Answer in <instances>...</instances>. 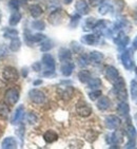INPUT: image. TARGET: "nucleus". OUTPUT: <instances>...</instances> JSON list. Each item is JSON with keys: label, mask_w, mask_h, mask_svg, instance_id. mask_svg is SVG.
<instances>
[{"label": "nucleus", "mask_w": 137, "mask_h": 149, "mask_svg": "<svg viewBox=\"0 0 137 149\" xmlns=\"http://www.w3.org/2000/svg\"><path fill=\"white\" fill-rule=\"evenodd\" d=\"M111 6H109V4H102V6L99 8V14L101 15H106L108 14L109 12L111 11Z\"/></svg>", "instance_id": "nucleus-33"}, {"label": "nucleus", "mask_w": 137, "mask_h": 149, "mask_svg": "<svg viewBox=\"0 0 137 149\" xmlns=\"http://www.w3.org/2000/svg\"><path fill=\"white\" fill-rule=\"evenodd\" d=\"M78 78H79V80L81 83L86 84V83H88L89 80H90V78H91V74H90V72L86 71V70H82V71H80L79 73H78Z\"/></svg>", "instance_id": "nucleus-23"}, {"label": "nucleus", "mask_w": 137, "mask_h": 149, "mask_svg": "<svg viewBox=\"0 0 137 149\" xmlns=\"http://www.w3.org/2000/svg\"><path fill=\"white\" fill-rule=\"evenodd\" d=\"M3 78L8 81H16V80L19 78V74H18V71L13 67H6L3 69L2 72Z\"/></svg>", "instance_id": "nucleus-4"}, {"label": "nucleus", "mask_w": 137, "mask_h": 149, "mask_svg": "<svg viewBox=\"0 0 137 149\" xmlns=\"http://www.w3.org/2000/svg\"><path fill=\"white\" fill-rule=\"evenodd\" d=\"M135 147H136L135 140H130L126 145V148H135Z\"/></svg>", "instance_id": "nucleus-41"}, {"label": "nucleus", "mask_w": 137, "mask_h": 149, "mask_svg": "<svg viewBox=\"0 0 137 149\" xmlns=\"http://www.w3.org/2000/svg\"><path fill=\"white\" fill-rule=\"evenodd\" d=\"M106 125L109 129H118L121 125V120L115 115H109L106 118Z\"/></svg>", "instance_id": "nucleus-7"}, {"label": "nucleus", "mask_w": 137, "mask_h": 149, "mask_svg": "<svg viewBox=\"0 0 137 149\" xmlns=\"http://www.w3.org/2000/svg\"><path fill=\"white\" fill-rule=\"evenodd\" d=\"M122 141H123L122 133L120 131H118V130L110 135V143H112V144H115V145H116V144H120Z\"/></svg>", "instance_id": "nucleus-20"}, {"label": "nucleus", "mask_w": 137, "mask_h": 149, "mask_svg": "<svg viewBox=\"0 0 137 149\" xmlns=\"http://www.w3.org/2000/svg\"><path fill=\"white\" fill-rule=\"evenodd\" d=\"M135 71H136V73H137V68H136V69H135Z\"/></svg>", "instance_id": "nucleus-48"}, {"label": "nucleus", "mask_w": 137, "mask_h": 149, "mask_svg": "<svg viewBox=\"0 0 137 149\" xmlns=\"http://www.w3.org/2000/svg\"><path fill=\"white\" fill-rule=\"evenodd\" d=\"M89 58H90V61L94 63H100L103 59V54L97 51H93L90 53L89 55Z\"/></svg>", "instance_id": "nucleus-18"}, {"label": "nucleus", "mask_w": 137, "mask_h": 149, "mask_svg": "<svg viewBox=\"0 0 137 149\" xmlns=\"http://www.w3.org/2000/svg\"><path fill=\"white\" fill-rule=\"evenodd\" d=\"M100 95H101V91L100 90H95V91H92L89 94V96H90V98L92 100H96L98 97H100Z\"/></svg>", "instance_id": "nucleus-37"}, {"label": "nucleus", "mask_w": 137, "mask_h": 149, "mask_svg": "<svg viewBox=\"0 0 137 149\" xmlns=\"http://www.w3.org/2000/svg\"><path fill=\"white\" fill-rule=\"evenodd\" d=\"M106 76L110 81L114 83L115 80L119 77V73H118V70L113 66H108L106 68Z\"/></svg>", "instance_id": "nucleus-8"}, {"label": "nucleus", "mask_w": 137, "mask_h": 149, "mask_svg": "<svg viewBox=\"0 0 137 149\" xmlns=\"http://www.w3.org/2000/svg\"><path fill=\"white\" fill-rule=\"evenodd\" d=\"M126 131H127L128 136L130 138V140H135V139H136V135H137L136 130H135V128L132 126V125H129V126L127 127Z\"/></svg>", "instance_id": "nucleus-28"}, {"label": "nucleus", "mask_w": 137, "mask_h": 149, "mask_svg": "<svg viewBox=\"0 0 137 149\" xmlns=\"http://www.w3.org/2000/svg\"><path fill=\"white\" fill-rule=\"evenodd\" d=\"M30 13H31V15L34 18H38L39 16H41L43 11L40 6H38V4H33V6H30Z\"/></svg>", "instance_id": "nucleus-21"}, {"label": "nucleus", "mask_w": 137, "mask_h": 149, "mask_svg": "<svg viewBox=\"0 0 137 149\" xmlns=\"http://www.w3.org/2000/svg\"><path fill=\"white\" fill-rule=\"evenodd\" d=\"M29 97L31 98V100L33 103L41 105L46 102V95L42 91H40L38 89H32L29 92Z\"/></svg>", "instance_id": "nucleus-3"}, {"label": "nucleus", "mask_w": 137, "mask_h": 149, "mask_svg": "<svg viewBox=\"0 0 137 149\" xmlns=\"http://www.w3.org/2000/svg\"><path fill=\"white\" fill-rule=\"evenodd\" d=\"M20 46H21V42H20V40L18 39L17 37H15V38H13V39H12L10 48H11V50L13 52H17V51H19Z\"/></svg>", "instance_id": "nucleus-27"}, {"label": "nucleus", "mask_w": 137, "mask_h": 149, "mask_svg": "<svg viewBox=\"0 0 137 149\" xmlns=\"http://www.w3.org/2000/svg\"><path fill=\"white\" fill-rule=\"evenodd\" d=\"M111 106V100L110 98L107 97V96H102V97H100V100L97 102V108L101 111H106L110 108Z\"/></svg>", "instance_id": "nucleus-10"}, {"label": "nucleus", "mask_w": 137, "mask_h": 149, "mask_svg": "<svg viewBox=\"0 0 137 149\" xmlns=\"http://www.w3.org/2000/svg\"><path fill=\"white\" fill-rule=\"evenodd\" d=\"M20 19H21V15L16 12V13H14V14L11 16V18H10V24L13 26H16V24L20 21Z\"/></svg>", "instance_id": "nucleus-29"}, {"label": "nucleus", "mask_w": 137, "mask_h": 149, "mask_svg": "<svg viewBox=\"0 0 137 149\" xmlns=\"http://www.w3.org/2000/svg\"><path fill=\"white\" fill-rule=\"evenodd\" d=\"M76 112L81 118H88L92 114V108L83 100H79L76 104Z\"/></svg>", "instance_id": "nucleus-2"}, {"label": "nucleus", "mask_w": 137, "mask_h": 149, "mask_svg": "<svg viewBox=\"0 0 137 149\" xmlns=\"http://www.w3.org/2000/svg\"><path fill=\"white\" fill-rule=\"evenodd\" d=\"M4 100H6V103L9 104V105H15L19 100V92H18V90L15 89V88L8 89L6 92Z\"/></svg>", "instance_id": "nucleus-5"}, {"label": "nucleus", "mask_w": 137, "mask_h": 149, "mask_svg": "<svg viewBox=\"0 0 137 149\" xmlns=\"http://www.w3.org/2000/svg\"><path fill=\"white\" fill-rule=\"evenodd\" d=\"M53 48V45H52V41H50V40H46V42L43 43L42 47H41V51L46 52V51H49L50 49H52Z\"/></svg>", "instance_id": "nucleus-38"}, {"label": "nucleus", "mask_w": 137, "mask_h": 149, "mask_svg": "<svg viewBox=\"0 0 137 149\" xmlns=\"http://www.w3.org/2000/svg\"><path fill=\"white\" fill-rule=\"evenodd\" d=\"M19 6H20L19 0H10L9 6L11 8L12 10H14V11H17V10L19 9Z\"/></svg>", "instance_id": "nucleus-35"}, {"label": "nucleus", "mask_w": 137, "mask_h": 149, "mask_svg": "<svg viewBox=\"0 0 137 149\" xmlns=\"http://www.w3.org/2000/svg\"><path fill=\"white\" fill-rule=\"evenodd\" d=\"M32 26L36 30H43L44 29V22L43 21H40V20H36L32 23Z\"/></svg>", "instance_id": "nucleus-34"}, {"label": "nucleus", "mask_w": 137, "mask_h": 149, "mask_svg": "<svg viewBox=\"0 0 137 149\" xmlns=\"http://www.w3.org/2000/svg\"><path fill=\"white\" fill-rule=\"evenodd\" d=\"M43 139H44L46 143H54V142H56L58 140V134L53 130H49V131H46L43 134Z\"/></svg>", "instance_id": "nucleus-16"}, {"label": "nucleus", "mask_w": 137, "mask_h": 149, "mask_svg": "<svg viewBox=\"0 0 137 149\" xmlns=\"http://www.w3.org/2000/svg\"><path fill=\"white\" fill-rule=\"evenodd\" d=\"M18 35V32L16 30H12V29H8L4 33V36L6 37H13L15 38Z\"/></svg>", "instance_id": "nucleus-36"}, {"label": "nucleus", "mask_w": 137, "mask_h": 149, "mask_svg": "<svg viewBox=\"0 0 137 149\" xmlns=\"http://www.w3.org/2000/svg\"><path fill=\"white\" fill-rule=\"evenodd\" d=\"M32 68H33V70H35V71H40V63H33Z\"/></svg>", "instance_id": "nucleus-44"}, {"label": "nucleus", "mask_w": 137, "mask_h": 149, "mask_svg": "<svg viewBox=\"0 0 137 149\" xmlns=\"http://www.w3.org/2000/svg\"><path fill=\"white\" fill-rule=\"evenodd\" d=\"M133 49L137 50V36L134 38V41H133Z\"/></svg>", "instance_id": "nucleus-45"}, {"label": "nucleus", "mask_w": 137, "mask_h": 149, "mask_svg": "<svg viewBox=\"0 0 137 149\" xmlns=\"http://www.w3.org/2000/svg\"><path fill=\"white\" fill-rule=\"evenodd\" d=\"M23 110H24L23 106H19L17 109L15 110L14 115H13V118H12V120H11V123L13 124V125H17L20 120H21V118H22V116H23Z\"/></svg>", "instance_id": "nucleus-12"}, {"label": "nucleus", "mask_w": 137, "mask_h": 149, "mask_svg": "<svg viewBox=\"0 0 137 149\" xmlns=\"http://www.w3.org/2000/svg\"><path fill=\"white\" fill-rule=\"evenodd\" d=\"M42 61L48 70H52V71H54L55 70V59L53 58L52 55L44 54L42 56Z\"/></svg>", "instance_id": "nucleus-9"}, {"label": "nucleus", "mask_w": 137, "mask_h": 149, "mask_svg": "<svg viewBox=\"0 0 137 149\" xmlns=\"http://www.w3.org/2000/svg\"><path fill=\"white\" fill-rule=\"evenodd\" d=\"M113 84H114V92H115V94H116V96L118 97V100H127L128 94H127L126 83H125L123 78L118 77Z\"/></svg>", "instance_id": "nucleus-1"}, {"label": "nucleus", "mask_w": 137, "mask_h": 149, "mask_svg": "<svg viewBox=\"0 0 137 149\" xmlns=\"http://www.w3.org/2000/svg\"><path fill=\"white\" fill-rule=\"evenodd\" d=\"M64 1H66V3H68H68H71L73 0H64Z\"/></svg>", "instance_id": "nucleus-47"}, {"label": "nucleus", "mask_w": 137, "mask_h": 149, "mask_svg": "<svg viewBox=\"0 0 137 149\" xmlns=\"http://www.w3.org/2000/svg\"><path fill=\"white\" fill-rule=\"evenodd\" d=\"M74 63H72L71 60L70 61H66V63H62V66H61V73L62 75L64 76H70L72 74V72L74 70Z\"/></svg>", "instance_id": "nucleus-11"}, {"label": "nucleus", "mask_w": 137, "mask_h": 149, "mask_svg": "<svg viewBox=\"0 0 137 149\" xmlns=\"http://www.w3.org/2000/svg\"><path fill=\"white\" fill-rule=\"evenodd\" d=\"M37 116L34 114V113H30L29 115H28V122H29L30 124H35L36 122H37Z\"/></svg>", "instance_id": "nucleus-39"}, {"label": "nucleus", "mask_w": 137, "mask_h": 149, "mask_svg": "<svg viewBox=\"0 0 137 149\" xmlns=\"http://www.w3.org/2000/svg\"><path fill=\"white\" fill-rule=\"evenodd\" d=\"M88 85H89V88L96 89V88L101 86V80L99 78H90V80L88 81Z\"/></svg>", "instance_id": "nucleus-26"}, {"label": "nucleus", "mask_w": 137, "mask_h": 149, "mask_svg": "<svg viewBox=\"0 0 137 149\" xmlns=\"http://www.w3.org/2000/svg\"><path fill=\"white\" fill-rule=\"evenodd\" d=\"M80 19V15H75V16H73L72 17V20H71V26H74L77 24V22L79 21Z\"/></svg>", "instance_id": "nucleus-40"}, {"label": "nucleus", "mask_w": 137, "mask_h": 149, "mask_svg": "<svg viewBox=\"0 0 137 149\" xmlns=\"http://www.w3.org/2000/svg\"><path fill=\"white\" fill-rule=\"evenodd\" d=\"M6 53V46H0V57H3Z\"/></svg>", "instance_id": "nucleus-43"}, {"label": "nucleus", "mask_w": 137, "mask_h": 149, "mask_svg": "<svg viewBox=\"0 0 137 149\" xmlns=\"http://www.w3.org/2000/svg\"><path fill=\"white\" fill-rule=\"evenodd\" d=\"M59 59L60 61L62 63H66V61H70L72 59V53L70 50L63 48L59 51Z\"/></svg>", "instance_id": "nucleus-17"}, {"label": "nucleus", "mask_w": 137, "mask_h": 149, "mask_svg": "<svg viewBox=\"0 0 137 149\" xmlns=\"http://www.w3.org/2000/svg\"><path fill=\"white\" fill-rule=\"evenodd\" d=\"M46 38V36L42 34H35V35H31V37H30V40L33 41V42H39L41 40H43Z\"/></svg>", "instance_id": "nucleus-32"}, {"label": "nucleus", "mask_w": 137, "mask_h": 149, "mask_svg": "<svg viewBox=\"0 0 137 149\" xmlns=\"http://www.w3.org/2000/svg\"><path fill=\"white\" fill-rule=\"evenodd\" d=\"M10 113V108L6 103H0V118H6Z\"/></svg>", "instance_id": "nucleus-24"}, {"label": "nucleus", "mask_w": 137, "mask_h": 149, "mask_svg": "<svg viewBox=\"0 0 137 149\" xmlns=\"http://www.w3.org/2000/svg\"><path fill=\"white\" fill-rule=\"evenodd\" d=\"M17 147V142L14 138L9 136V138H6L3 140L2 144H1V148L3 149H13Z\"/></svg>", "instance_id": "nucleus-13"}, {"label": "nucleus", "mask_w": 137, "mask_h": 149, "mask_svg": "<svg viewBox=\"0 0 137 149\" xmlns=\"http://www.w3.org/2000/svg\"><path fill=\"white\" fill-rule=\"evenodd\" d=\"M76 10L80 15H86L89 13V6L84 0H78L76 3Z\"/></svg>", "instance_id": "nucleus-15"}, {"label": "nucleus", "mask_w": 137, "mask_h": 149, "mask_svg": "<svg viewBox=\"0 0 137 149\" xmlns=\"http://www.w3.org/2000/svg\"><path fill=\"white\" fill-rule=\"evenodd\" d=\"M131 95L133 100L137 98V81L136 80H132L131 81Z\"/></svg>", "instance_id": "nucleus-30"}, {"label": "nucleus", "mask_w": 137, "mask_h": 149, "mask_svg": "<svg viewBox=\"0 0 137 149\" xmlns=\"http://www.w3.org/2000/svg\"><path fill=\"white\" fill-rule=\"evenodd\" d=\"M73 93H74V89L72 87H66V89L63 90L62 93H61V97L63 100H70V98L73 96Z\"/></svg>", "instance_id": "nucleus-25"}, {"label": "nucleus", "mask_w": 137, "mask_h": 149, "mask_svg": "<svg viewBox=\"0 0 137 149\" xmlns=\"http://www.w3.org/2000/svg\"><path fill=\"white\" fill-rule=\"evenodd\" d=\"M102 2H103V0H90V3H91L92 6H100Z\"/></svg>", "instance_id": "nucleus-42"}, {"label": "nucleus", "mask_w": 137, "mask_h": 149, "mask_svg": "<svg viewBox=\"0 0 137 149\" xmlns=\"http://www.w3.org/2000/svg\"><path fill=\"white\" fill-rule=\"evenodd\" d=\"M129 111H130V107H129V105L126 103V100H121V103L118 104V106H117V112L120 115L126 116V115L129 114Z\"/></svg>", "instance_id": "nucleus-19"}, {"label": "nucleus", "mask_w": 137, "mask_h": 149, "mask_svg": "<svg viewBox=\"0 0 137 149\" xmlns=\"http://www.w3.org/2000/svg\"><path fill=\"white\" fill-rule=\"evenodd\" d=\"M114 41H115V43L119 47L120 49H121V48H126L127 45L129 43V37L123 34L122 32H120L119 34H118L117 38H116Z\"/></svg>", "instance_id": "nucleus-14"}, {"label": "nucleus", "mask_w": 137, "mask_h": 149, "mask_svg": "<svg viewBox=\"0 0 137 149\" xmlns=\"http://www.w3.org/2000/svg\"><path fill=\"white\" fill-rule=\"evenodd\" d=\"M81 40H82V42L86 43V45L93 46V45H95V43L98 41V38L95 34H89V35H86V36H83Z\"/></svg>", "instance_id": "nucleus-22"}, {"label": "nucleus", "mask_w": 137, "mask_h": 149, "mask_svg": "<svg viewBox=\"0 0 137 149\" xmlns=\"http://www.w3.org/2000/svg\"><path fill=\"white\" fill-rule=\"evenodd\" d=\"M0 20H1V15H0Z\"/></svg>", "instance_id": "nucleus-49"}, {"label": "nucleus", "mask_w": 137, "mask_h": 149, "mask_svg": "<svg viewBox=\"0 0 137 149\" xmlns=\"http://www.w3.org/2000/svg\"><path fill=\"white\" fill-rule=\"evenodd\" d=\"M121 61H122L123 67H125L127 70L133 69L134 63H133V59H132V54L130 50H127V51H125L122 53V55H121Z\"/></svg>", "instance_id": "nucleus-6"}, {"label": "nucleus", "mask_w": 137, "mask_h": 149, "mask_svg": "<svg viewBox=\"0 0 137 149\" xmlns=\"http://www.w3.org/2000/svg\"><path fill=\"white\" fill-rule=\"evenodd\" d=\"M78 60H79V65L81 67H86L90 63V58L88 55H81Z\"/></svg>", "instance_id": "nucleus-31"}, {"label": "nucleus", "mask_w": 137, "mask_h": 149, "mask_svg": "<svg viewBox=\"0 0 137 149\" xmlns=\"http://www.w3.org/2000/svg\"><path fill=\"white\" fill-rule=\"evenodd\" d=\"M38 84H41V80H37V81H35L34 85H38Z\"/></svg>", "instance_id": "nucleus-46"}]
</instances>
